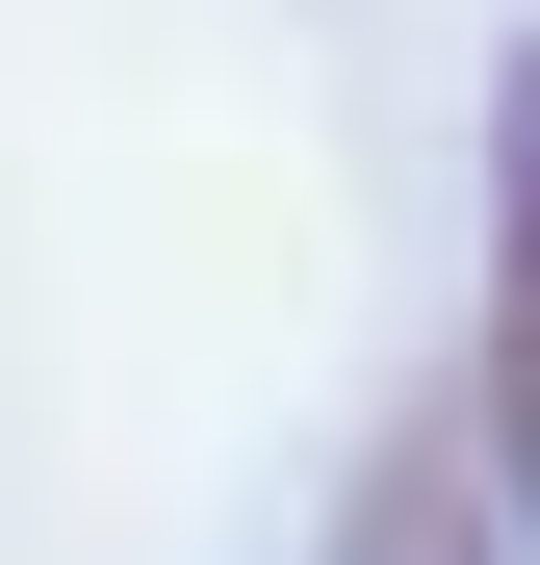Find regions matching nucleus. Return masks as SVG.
<instances>
[{"label": "nucleus", "instance_id": "obj_2", "mask_svg": "<svg viewBox=\"0 0 540 565\" xmlns=\"http://www.w3.org/2000/svg\"><path fill=\"white\" fill-rule=\"evenodd\" d=\"M515 540V489H489V412H412L387 462H360V514H335V565H489Z\"/></svg>", "mask_w": 540, "mask_h": 565}, {"label": "nucleus", "instance_id": "obj_1", "mask_svg": "<svg viewBox=\"0 0 540 565\" xmlns=\"http://www.w3.org/2000/svg\"><path fill=\"white\" fill-rule=\"evenodd\" d=\"M464 412H489V489L540 514V26L489 77V360H464Z\"/></svg>", "mask_w": 540, "mask_h": 565}]
</instances>
